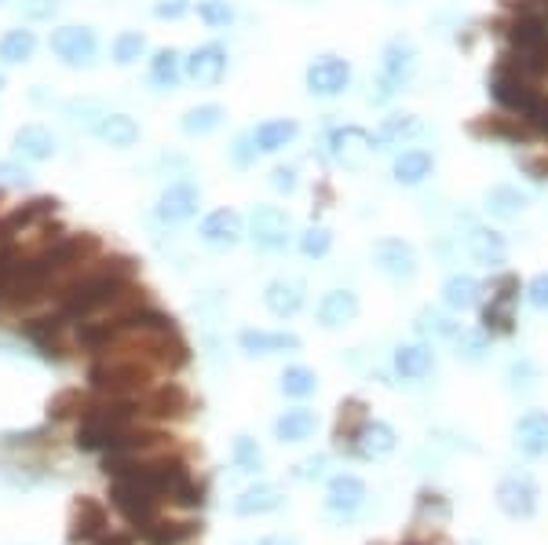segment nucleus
I'll use <instances>...</instances> for the list:
<instances>
[{
    "mask_svg": "<svg viewBox=\"0 0 548 545\" xmlns=\"http://www.w3.org/2000/svg\"><path fill=\"white\" fill-rule=\"evenodd\" d=\"M132 260L117 257V260H99L92 268H77L74 278H66L63 289L55 293L59 300V315L66 322H85L88 315L95 311H106L114 308L121 311L125 308L128 293H132Z\"/></svg>",
    "mask_w": 548,
    "mask_h": 545,
    "instance_id": "nucleus-1",
    "label": "nucleus"
},
{
    "mask_svg": "<svg viewBox=\"0 0 548 545\" xmlns=\"http://www.w3.org/2000/svg\"><path fill=\"white\" fill-rule=\"evenodd\" d=\"M88 381L99 396H114V399H136L143 396L154 381V363L143 359V355H121V352H106V359L88 370Z\"/></svg>",
    "mask_w": 548,
    "mask_h": 545,
    "instance_id": "nucleus-2",
    "label": "nucleus"
},
{
    "mask_svg": "<svg viewBox=\"0 0 548 545\" xmlns=\"http://www.w3.org/2000/svg\"><path fill=\"white\" fill-rule=\"evenodd\" d=\"M161 502H165V498H158L150 487H143V483L132 480V476H114V480H110V505H114L117 516H121L132 531H143L150 520H158Z\"/></svg>",
    "mask_w": 548,
    "mask_h": 545,
    "instance_id": "nucleus-3",
    "label": "nucleus"
},
{
    "mask_svg": "<svg viewBox=\"0 0 548 545\" xmlns=\"http://www.w3.org/2000/svg\"><path fill=\"white\" fill-rule=\"evenodd\" d=\"M512 48H516V59L512 63L523 70V74H541L548 70V26L541 15H519L512 22Z\"/></svg>",
    "mask_w": 548,
    "mask_h": 545,
    "instance_id": "nucleus-4",
    "label": "nucleus"
},
{
    "mask_svg": "<svg viewBox=\"0 0 548 545\" xmlns=\"http://www.w3.org/2000/svg\"><path fill=\"white\" fill-rule=\"evenodd\" d=\"M48 48H52V55L66 70H88L99 59V37H95V30L92 26H74V22L52 30Z\"/></svg>",
    "mask_w": 548,
    "mask_h": 545,
    "instance_id": "nucleus-5",
    "label": "nucleus"
},
{
    "mask_svg": "<svg viewBox=\"0 0 548 545\" xmlns=\"http://www.w3.org/2000/svg\"><path fill=\"white\" fill-rule=\"evenodd\" d=\"M249 238L260 253H285L293 242V220L278 205H256L249 216Z\"/></svg>",
    "mask_w": 548,
    "mask_h": 545,
    "instance_id": "nucleus-6",
    "label": "nucleus"
},
{
    "mask_svg": "<svg viewBox=\"0 0 548 545\" xmlns=\"http://www.w3.org/2000/svg\"><path fill=\"white\" fill-rule=\"evenodd\" d=\"M417 74V48L410 41H391L384 48V59H380V77H377V103L391 99L399 88H406Z\"/></svg>",
    "mask_w": 548,
    "mask_h": 545,
    "instance_id": "nucleus-7",
    "label": "nucleus"
},
{
    "mask_svg": "<svg viewBox=\"0 0 548 545\" xmlns=\"http://www.w3.org/2000/svg\"><path fill=\"white\" fill-rule=\"evenodd\" d=\"M326 147H329V158L351 172L366 169L369 158H373V150H377L373 147V136H369L366 129H355V125H344V129L329 132Z\"/></svg>",
    "mask_w": 548,
    "mask_h": 545,
    "instance_id": "nucleus-8",
    "label": "nucleus"
},
{
    "mask_svg": "<svg viewBox=\"0 0 548 545\" xmlns=\"http://www.w3.org/2000/svg\"><path fill=\"white\" fill-rule=\"evenodd\" d=\"M490 96H494L505 110H512V114H527V107L534 103L538 92L530 88L527 74H523L516 63H505V66H497L494 77H490Z\"/></svg>",
    "mask_w": 548,
    "mask_h": 545,
    "instance_id": "nucleus-9",
    "label": "nucleus"
},
{
    "mask_svg": "<svg viewBox=\"0 0 548 545\" xmlns=\"http://www.w3.org/2000/svg\"><path fill=\"white\" fill-rule=\"evenodd\" d=\"M351 85V63L340 55H318L307 66V92L318 99H337Z\"/></svg>",
    "mask_w": 548,
    "mask_h": 545,
    "instance_id": "nucleus-10",
    "label": "nucleus"
},
{
    "mask_svg": "<svg viewBox=\"0 0 548 545\" xmlns=\"http://www.w3.org/2000/svg\"><path fill=\"white\" fill-rule=\"evenodd\" d=\"M198 205H201V191H198V187H194L190 180H176V183H169V187L158 194L154 216H158L161 224L180 227V224H187V220H194V216H198Z\"/></svg>",
    "mask_w": 548,
    "mask_h": 545,
    "instance_id": "nucleus-11",
    "label": "nucleus"
},
{
    "mask_svg": "<svg viewBox=\"0 0 548 545\" xmlns=\"http://www.w3.org/2000/svg\"><path fill=\"white\" fill-rule=\"evenodd\" d=\"M11 150H15V158H22L26 165H44V161H52L55 154H59V136H55L48 125L30 121V125L15 129Z\"/></svg>",
    "mask_w": 548,
    "mask_h": 545,
    "instance_id": "nucleus-12",
    "label": "nucleus"
},
{
    "mask_svg": "<svg viewBox=\"0 0 548 545\" xmlns=\"http://www.w3.org/2000/svg\"><path fill=\"white\" fill-rule=\"evenodd\" d=\"M110 531V513H106V505L99 498H77L74 502V513H70V542L74 545H92L95 538Z\"/></svg>",
    "mask_w": 548,
    "mask_h": 545,
    "instance_id": "nucleus-13",
    "label": "nucleus"
},
{
    "mask_svg": "<svg viewBox=\"0 0 548 545\" xmlns=\"http://www.w3.org/2000/svg\"><path fill=\"white\" fill-rule=\"evenodd\" d=\"M183 70H187L190 81L201 88L220 85L223 74H227V48H223V44H201V48H194V52L183 59Z\"/></svg>",
    "mask_w": 548,
    "mask_h": 545,
    "instance_id": "nucleus-14",
    "label": "nucleus"
},
{
    "mask_svg": "<svg viewBox=\"0 0 548 545\" xmlns=\"http://www.w3.org/2000/svg\"><path fill=\"white\" fill-rule=\"evenodd\" d=\"M63 326L66 319L55 311V315H44V319H30L22 322L19 333L26 341L44 355V359H66V344H63Z\"/></svg>",
    "mask_w": 548,
    "mask_h": 545,
    "instance_id": "nucleus-15",
    "label": "nucleus"
},
{
    "mask_svg": "<svg viewBox=\"0 0 548 545\" xmlns=\"http://www.w3.org/2000/svg\"><path fill=\"white\" fill-rule=\"evenodd\" d=\"M497 505L512 520H530L538 513V487L527 476H508V480L497 483Z\"/></svg>",
    "mask_w": 548,
    "mask_h": 545,
    "instance_id": "nucleus-16",
    "label": "nucleus"
},
{
    "mask_svg": "<svg viewBox=\"0 0 548 545\" xmlns=\"http://www.w3.org/2000/svg\"><path fill=\"white\" fill-rule=\"evenodd\" d=\"M139 403H143V417H158V421H176V417H187L190 410L187 392H183L180 385H172V381L150 385L147 392L139 396Z\"/></svg>",
    "mask_w": 548,
    "mask_h": 545,
    "instance_id": "nucleus-17",
    "label": "nucleus"
},
{
    "mask_svg": "<svg viewBox=\"0 0 548 545\" xmlns=\"http://www.w3.org/2000/svg\"><path fill=\"white\" fill-rule=\"evenodd\" d=\"M245 238V220L234 209H212L201 220V242L209 249H234Z\"/></svg>",
    "mask_w": 548,
    "mask_h": 545,
    "instance_id": "nucleus-18",
    "label": "nucleus"
},
{
    "mask_svg": "<svg viewBox=\"0 0 548 545\" xmlns=\"http://www.w3.org/2000/svg\"><path fill=\"white\" fill-rule=\"evenodd\" d=\"M373 260H377V268L388 278H395V282H410V278L417 275V253H413L402 238H380L377 246H373Z\"/></svg>",
    "mask_w": 548,
    "mask_h": 545,
    "instance_id": "nucleus-19",
    "label": "nucleus"
},
{
    "mask_svg": "<svg viewBox=\"0 0 548 545\" xmlns=\"http://www.w3.org/2000/svg\"><path fill=\"white\" fill-rule=\"evenodd\" d=\"M264 304L274 319H293L307 304V286L300 278H274L271 286L264 289Z\"/></svg>",
    "mask_w": 548,
    "mask_h": 545,
    "instance_id": "nucleus-20",
    "label": "nucleus"
},
{
    "mask_svg": "<svg viewBox=\"0 0 548 545\" xmlns=\"http://www.w3.org/2000/svg\"><path fill=\"white\" fill-rule=\"evenodd\" d=\"M369 491H366V483L359 480V476H351V472H340V476H333L326 487V505H329V513H337V516H351V513H359L362 505H366Z\"/></svg>",
    "mask_w": 548,
    "mask_h": 545,
    "instance_id": "nucleus-21",
    "label": "nucleus"
},
{
    "mask_svg": "<svg viewBox=\"0 0 548 545\" xmlns=\"http://www.w3.org/2000/svg\"><path fill=\"white\" fill-rule=\"evenodd\" d=\"M92 136L99 139V143H106V147L114 150H128L139 143V125L132 114H117V110H106L103 118L95 121Z\"/></svg>",
    "mask_w": 548,
    "mask_h": 545,
    "instance_id": "nucleus-22",
    "label": "nucleus"
},
{
    "mask_svg": "<svg viewBox=\"0 0 548 545\" xmlns=\"http://www.w3.org/2000/svg\"><path fill=\"white\" fill-rule=\"evenodd\" d=\"M516 447L523 458H545L548 454V414L527 410L516 421Z\"/></svg>",
    "mask_w": 548,
    "mask_h": 545,
    "instance_id": "nucleus-23",
    "label": "nucleus"
},
{
    "mask_svg": "<svg viewBox=\"0 0 548 545\" xmlns=\"http://www.w3.org/2000/svg\"><path fill=\"white\" fill-rule=\"evenodd\" d=\"M355 319H359V297L351 289H329L326 297L318 300V322L326 330H340Z\"/></svg>",
    "mask_w": 548,
    "mask_h": 545,
    "instance_id": "nucleus-24",
    "label": "nucleus"
},
{
    "mask_svg": "<svg viewBox=\"0 0 548 545\" xmlns=\"http://www.w3.org/2000/svg\"><path fill=\"white\" fill-rule=\"evenodd\" d=\"M464 249H468V257L475 264H486V268H497V264H505L508 257V246L505 238L490 231V227H472L468 235H464Z\"/></svg>",
    "mask_w": 548,
    "mask_h": 545,
    "instance_id": "nucleus-25",
    "label": "nucleus"
},
{
    "mask_svg": "<svg viewBox=\"0 0 548 545\" xmlns=\"http://www.w3.org/2000/svg\"><path fill=\"white\" fill-rule=\"evenodd\" d=\"M198 531L201 527L194 524V520H169V516H158V520H150L143 531H136V535H139V542H147V545H187Z\"/></svg>",
    "mask_w": 548,
    "mask_h": 545,
    "instance_id": "nucleus-26",
    "label": "nucleus"
},
{
    "mask_svg": "<svg viewBox=\"0 0 548 545\" xmlns=\"http://www.w3.org/2000/svg\"><path fill=\"white\" fill-rule=\"evenodd\" d=\"M238 348L245 355H278V352H300V337L296 333H267V330H242L238 333Z\"/></svg>",
    "mask_w": 548,
    "mask_h": 545,
    "instance_id": "nucleus-27",
    "label": "nucleus"
},
{
    "mask_svg": "<svg viewBox=\"0 0 548 545\" xmlns=\"http://www.w3.org/2000/svg\"><path fill=\"white\" fill-rule=\"evenodd\" d=\"M315 428H318L315 410L293 407V410H285V414L274 421V439H278V443H304V439L315 436Z\"/></svg>",
    "mask_w": 548,
    "mask_h": 545,
    "instance_id": "nucleus-28",
    "label": "nucleus"
},
{
    "mask_svg": "<svg viewBox=\"0 0 548 545\" xmlns=\"http://www.w3.org/2000/svg\"><path fill=\"white\" fill-rule=\"evenodd\" d=\"M282 491L271 487V483H256L249 491H242L234 498V513L238 516H267V513H278L282 509Z\"/></svg>",
    "mask_w": 548,
    "mask_h": 545,
    "instance_id": "nucleus-29",
    "label": "nucleus"
},
{
    "mask_svg": "<svg viewBox=\"0 0 548 545\" xmlns=\"http://www.w3.org/2000/svg\"><path fill=\"white\" fill-rule=\"evenodd\" d=\"M435 169V161L428 150L421 147H410V150H402L399 158L391 161V176L399 183H406V187H417V183H424L428 176H432Z\"/></svg>",
    "mask_w": 548,
    "mask_h": 545,
    "instance_id": "nucleus-30",
    "label": "nucleus"
},
{
    "mask_svg": "<svg viewBox=\"0 0 548 545\" xmlns=\"http://www.w3.org/2000/svg\"><path fill=\"white\" fill-rule=\"evenodd\" d=\"M395 447H399V436H395V428L388 421H366V428L355 439V450L362 458H388Z\"/></svg>",
    "mask_w": 548,
    "mask_h": 545,
    "instance_id": "nucleus-31",
    "label": "nucleus"
},
{
    "mask_svg": "<svg viewBox=\"0 0 548 545\" xmlns=\"http://www.w3.org/2000/svg\"><path fill=\"white\" fill-rule=\"evenodd\" d=\"M432 366L435 355L428 344H402V348H395V374L402 381H421V377L432 374Z\"/></svg>",
    "mask_w": 548,
    "mask_h": 545,
    "instance_id": "nucleus-32",
    "label": "nucleus"
},
{
    "mask_svg": "<svg viewBox=\"0 0 548 545\" xmlns=\"http://www.w3.org/2000/svg\"><path fill=\"white\" fill-rule=\"evenodd\" d=\"M296 136H300V125H296L293 118H271L253 129V139H256V147H260V154H278V150L289 147Z\"/></svg>",
    "mask_w": 548,
    "mask_h": 545,
    "instance_id": "nucleus-33",
    "label": "nucleus"
},
{
    "mask_svg": "<svg viewBox=\"0 0 548 545\" xmlns=\"http://www.w3.org/2000/svg\"><path fill=\"white\" fill-rule=\"evenodd\" d=\"M37 55V33L26 30V26H15V30L0 33V63L4 66H22Z\"/></svg>",
    "mask_w": 548,
    "mask_h": 545,
    "instance_id": "nucleus-34",
    "label": "nucleus"
},
{
    "mask_svg": "<svg viewBox=\"0 0 548 545\" xmlns=\"http://www.w3.org/2000/svg\"><path fill=\"white\" fill-rule=\"evenodd\" d=\"M183 55L176 48H161L154 59H150V85L161 88V92H169L183 81Z\"/></svg>",
    "mask_w": 548,
    "mask_h": 545,
    "instance_id": "nucleus-35",
    "label": "nucleus"
},
{
    "mask_svg": "<svg viewBox=\"0 0 548 545\" xmlns=\"http://www.w3.org/2000/svg\"><path fill=\"white\" fill-rule=\"evenodd\" d=\"M443 300H446V308H454V311L475 308V304L483 300V282H479V278H472V275H454V278H446Z\"/></svg>",
    "mask_w": 548,
    "mask_h": 545,
    "instance_id": "nucleus-36",
    "label": "nucleus"
},
{
    "mask_svg": "<svg viewBox=\"0 0 548 545\" xmlns=\"http://www.w3.org/2000/svg\"><path fill=\"white\" fill-rule=\"evenodd\" d=\"M424 132V125L417 118H388L380 125V132L373 136V147L377 150H391V147H402Z\"/></svg>",
    "mask_w": 548,
    "mask_h": 545,
    "instance_id": "nucleus-37",
    "label": "nucleus"
},
{
    "mask_svg": "<svg viewBox=\"0 0 548 545\" xmlns=\"http://www.w3.org/2000/svg\"><path fill=\"white\" fill-rule=\"evenodd\" d=\"M527 202L530 198L519 187H494V191H486V213L497 216V220H516L527 209Z\"/></svg>",
    "mask_w": 548,
    "mask_h": 545,
    "instance_id": "nucleus-38",
    "label": "nucleus"
},
{
    "mask_svg": "<svg viewBox=\"0 0 548 545\" xmlns=\"http://www.w3.org/2000/svg\"><path fill=\"white\" fill-rule=\"evenodd\" d=\"M223 107L220 103H201V107H190L187 114H183L180 129L187 132V136H212V132L223 125Z\"/></svg>",
    "mask_w": 548,
    "mask_h": 545,
    "instance_id": "nucleus-39",
    "label": "nucleus"
},
{
    "mask_svg": "<svg viewBox=\"0 0 548 545\" xmlns=\"http://www.w3.org/2000/svg\"><path fill=\"white\" fill-rule=\"evenodd\" d=\"M417 330H421L424 337H432V341H457V337H461V322L439 308H428L417 315Z\"/></svg>",
    "mask_w": 548,
    "mask_h": 545,
    "instance_id": "nucleus-40",
    "label": "nucleus"
},
{
    "mask_svg": "<svg viewBox=\"0 0 548 545\" xmlns=\"http://www.w3.org/2000/svg\"><path fill=\"white\" fill-rule=\"evenodd\" d=\"M143 55H147V37L139 30H121L110 44V59L117 66H136Z\"/></svg>",
    "mask_w": 548,
    "mask_h": 545,
    "instance_id": "nucleus-41",
    "label": "nucleus"
},
{
    "mask_svg": "<svg viewBox=\"0 0 548 545\" xmlns=\"http://www.w3.org/2000/svg\"><path fill=\"white\" fill-rule=\"evenodd\" d=\"M282 392L289 399H307V396H315V388H318V377L311 366H285L282 370Z\"/></svg>",
    "mask_w": 548,
    "mask_h": 545,
    "instance_id": "nucleus-42",
    "label": "nucleus"
},
{
    "mask_svg": "<svg viewBox=\"0 0 548 545\" xmlns=\"http://www.w3.org/2000/svg\"><path fill=\"white\" fill-rule=\"evenodd\" d=\"M88 407V396L81 392V388H66V392H59V396L48 403V417H55V421H66V417H81Z\"/></svg>",
    "mask_w": 548,
    "mask_h": 545,
    "instance_id": "nucleus-43",
    "label": "nucleus"
},
{
    "mask_svg": "<svg viewBox=\"0 0 548 545\" xmlns=\"http://www.w3.org/2000/svg\"><path fill=\"white\" fill-rule=\"evenodd\" d=\"M369 417L362 414V403H348V407H340V421H337V443L344 447V443H351L355 447V439H359V432L366 428Z\"/></svg>",
    "mask_w": 548,
    "mask_h": 545,
    "instance_id": "nucleus-44",
    "label": "nucleus"
},
{
    "mask_svg": "<svg viewBox=\"0 0 548 545\" xmlns=\"http://www.w3.org/2000/svg\"><path fill=\"white\" fill-rule=\"evenodd\" d=\"M329 249H333V235H329L326 227H307L304 235H300V253L307 260L329 257Z\"/></svg>",
    "mask_w": 548,
    "mask_h": 545,
    "instance_id": "nucleus-45",
    "label": "nucleus"
},
{
    "mask_svg": "<svg viewBox=\"0 0 548 545\" xmlns=\"http://www.w3.org/2000/svg\"><path fill=\"white\" fill-rule=\"evenodd\" d=\"M198 19L212 30H223V26H231L234 22V8L227 0H201L198 4Z\"/></svg>",
    "mask_w": 548,
    "mask_h": 545,
    "instance_id": "nucleus-46",
    "label": "nucleus"
},
{
    "mask_svg": "<svg viewBox=\"0 0 548 545\" xmlns=\"http://www.w3.org/2000/svg\"><path fill=\"white\" fill-rule=\"evenodd\" d=\"M22 187H30V169L22 161L0 158V191H22Z\"/></svg>",
    "mask_w": 548,
    "mask_h": 545,
    "instance_id": "nucleus-47",
    "label": "nucleus"
},
{
    "mask_svg": "<svg viewBox=\"0 0 548 545\" xmlns=\"http://www.w3.org/2000/svg\"><path fill=\"white\" fill-rule=\"evenodd\" d=\"M260 461H264V454H260V447H256V439H249V436L234 439V465H238V469L256 472L260 469Z\"/></svg>",
    "mask_w": 548,
    "mask_h": 545,
    "instance_id": "nucleus-48",
    "label": "nucleus"
},
{
    "mask_svg": "<svg viewBox=\"0 0 548 545\" xmlns=\"http://www.w3.org/2000/svg\"><path fill=\"white\" fill-rule=\"evenodd\" d=\"M483 322H486V330H497V333H508V330H512V300L497 297L494 304L486 308Z\"/></svg>",
    "mask_w": 548,
    "mask_h": 545,
    "instance_id": "nucleus-49",
    "label": "nucleus"
},
{
    "mask_svg": "<svg viewBox=\"0 0 548 545\" xmlns=\"http://www.w3.org/2000/svg\"><path fill=\"white\" fill-rule=\"evenodd\" d=\"M457 355L468 359V363H479V359L486 355V333L461 330V337H457Z\"/></svg>",
    "mask_w": 548,
    "mask_h": 545,
    "instance_id": "nucleus-50",
    "label": "nucleus"
},
{
    "mask_svg": "<svg viewBox=\"0 0 548 545\" xmlns=\"http://www.w3.org/2000/svg\"><path fill=\"white\" fill-rule=\"evenodd\" d=\"M172 505H180V509H201L205 505V487H201L194 476L190 480H183V487L169 498Z\"/></svg>",
    "mask_w": 548,
    "mask_h": 545,
    "instance_id": "nucleus-51",
    "label": "nucleus"
},
{
    "mask_svg": "<svg viewBox=\"0 0 548 545\" xmlns=\"http://www.w3.org/2000/svg\"><path fill=\"white\" fill-rule=\"evenodd\" d=\"M256 154H260V147H256L253 132H245V136L234 139L231 147V161L238 165V169H249V165H256Z\"/></svg>",
    "mask_w": 548,
    "mask_h": 545,
    "instance_id": "nucleus-52",
    "label": "nucleus"
},
{
    "mask_svg": "<svg viewBox=\"0 0 548 545\" xmlns=\"http://www.w3.org/2000/svg\"><path fill=\"white\" fill-rule=\"evenodd\" d=\"M59 4H63V0H22L19 15L30 22H48L55 11H59Z\"/></svg>",
    "mask_w": 548,
    "mask_h": 545,
    "instance_id": "nucleus-53",
    "label": "nucleus"
},
{
    "mask_svg": "<svg viewBox=\"0 0 548 545\" xmlns=\"http://www.w3.org/2000/svg\"><path fill=\"white\" fill-rule=\"evenodd\" d=\"M527 304L534 311H548V275H534L527 286Z\"/></svg>",
    "mask_w": 548,
    "mask_h": 545,
    "instance_id": "nucleus-54",
    "label": "nucleus"
},
{
    "mask_svg": "<svg viewBox=\"0 0 548 545\" xmlns=\"http://www.w3.org/2000/svg\"><path fill=\"white\" fill-rule=\"evenodd\" d=\"M296 183H300V180H296V169H293V165H274V169H271V187L278 194H293Z\"/></svg>",
    "mask_w": 548,
    "mask_h": 545,
    "instance_id": "nucleus-55",
    "label": "nucleus"
},
{
    "mask_svg": "<svg viewBox=\"0 0 548 545\" xmlns=\"http://www.w3.org/2000/svg\"><path fill=\"white\" fill-rule=\"evenodd\" d=\"M523 118H527L530 125L541 132V136H548V96H534V103L527 107Z\"/></svg>",
    "mask_w": 548,
    "mask_h": 545,
    "instance_id": "nucleus-56",
    "label": "nucleus"
},
{
    "mask_svg": "<svg viewBox=\"0 0 548 545\" xmlns=\"http://www.w3.org/2000/svg\"><path fill=\"white\" fill-rule=\"evenodd\" d=\"M508 377H512V388H534V381H538V370L527 363V359H519V363H512V370H508Z\"/></svg>",
    "mask_w": 548,
    "mask_h": 545,
    "instance_id": "nucleus-57",
    "label": "nucleus"
},
{
    "mask_svg": "<svg viewBox=\"0 0 548 545\" xmlns=\"http://www.w3.org/2000/svg\"><path fill=\"white\" fill-rule=\"evenodd\" d=\"M326 454H315V458H307V461H300V465H296V476H300V480H318V476H322V472H326Z\"/></svg>",
    "mask_w": 548,
    "mask_h": 545,
    "instance_id": "nucleus-58",
    "label": "nucleus"
},
{
    "mask_svg": "<svg viewBox=\"0 0 548 545\" xmlns=\"http://www.w3.org/2000/svg\"><path fill=\"white\" fill-rule=\"evenodd\" d=\"M187 11H190L187 0H158V4H154V15H158V19H183Z\"/></svg>",
    "mask_w": 548,
    "mask_h": 545,
    "instance_id": "nucleus-59",
    "label": "nucleus"
},
{
    "mask_svg": "<svg viewBox=\"0 0 548 545\" xmlns=\"http://www.w3.org/2000/svg\"><path fill=\"white\" fill-rule=\"evenodd\" d=\"M136 542H139L136 531H114V527H110V531H103L92 545H136Z\"/></svg>",
    "mask_w": 548,
    "mask_h": 545,
    "instance_id": "nucleus-60",
    "label": "nucleus"
},
{
    "mask_svg": "<svg viewBox=\"0 0 548 545\" xmlns=\"http://www.w3.org/2000/svg\"><path fill=\"white\" fill-rule=\"evenodd\" d=\"M260 545H300L296 538H285V535H271V538H264Z\"/></svg>",
    "mask_w": 548,
    "mask_h": 545,
    "instance_id": "nucleus-61",
    "label": "nucleus"
},
{
    "mask_svg": "<svg viewBox=\"0 0 548 545\" xmlns=\"http://www.w3.org/2000/svg\"><path fill=\"white\" fill-rule=\"evenodd\" d=\"M0 92H4V74H0Z\"/></svg>",
    "mask_w": 548,
    "mask_h": 545,
    "instance_id": "nucleus-62",
    "label": "nucleus"
},
{
    "mask_svg": "<svg viewBox=\"0 0 548 545\" xmlns=\"http://www.w3.org/2000/svg\"><path fill=\"white\" fill-rule=\"evenodd\" d=\"M0 4H8V0H0Z\"/></svg>",
    "mask_w": 548,
    "mask_h": 545,
    "instance_id": "nucleus-63",
    "label": "nucleus"
}]
</instances>
